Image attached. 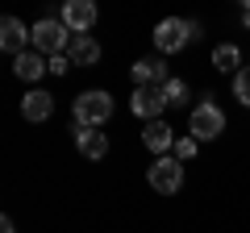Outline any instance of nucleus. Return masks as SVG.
Listing matches in <instances>:
<instances>
[{
  "label": "nucleus",
  "mask_w": 250,
  "mask_h": 233,
  "mask_svg": "<svg viewBox=\"0 0 250 233\" xmlns=\"http://www.w3.org/2000/svg\"><path fill=\"white\" fill-rule=\"evenodd\" d=\"M67 67H71L67 54H54V58H50V75H67Z\"/></svg>",
  "instance_id": "6ab92c4d"
},
{
  "label": "nucleus",
  "mask_w": 250,
  "mask_h": 233,
  "mask_svg": "<svg viewBox=\"0 0 250 233\" xmlns=\"http://www.w3.org/2000/svg\"><path fill=\"white\" fill-rule=\"evenodd\" d=\"M71 113H75V125H83V129H100L108 116H113V96H108L104 88L80 92V96H75V104H71Z\"/></svg>",
  "instance_id": "f257e3e1"
},
{
  "label": "nucleus",
  "mask_w": 250,
  "mask_h": 233,
  "mask_svg": "<svg viewBox=\"0 0 250 233\" xmlns=\"http://www.w3.org/2000/svg\"><path fill=\"white\" fill-rule=\"evenodd\" d=\"M75 146H80L83 158H104V154H108V137L100 134V129H83V125H75Z\"/></svg>",
  "instance_id": "4468645a"
},
{
  "label": "nucleus",
  "mask_w": 250,
  "mask_h": 233,
  "mask_svg": "<svg viewBox=\"0 0 250 233\" xmlns=\"http://www.w3.org/2000/svg\"><path fill=\"white\" fill-rule=\"evenodd\" d=\"M175 142H179V137L171 134L167 121H146V125H142V146L154 154V158H167V154L175 150Z\"/></svg>",
  "instance_id": "423d86ee"
},
{
  "label": "nucleus",
  "mask_w": 250,
  "mask_h": 233,
  "mask_svg": "<svg viewBox=\"0 0 250 233\" xmlns=\"http://www.w3.org/2000/svg\"><path fill=\"white\" fill-rule=\"evenodd\" d=\"M25 42L34 46V29H25L17 17H4V21H0V46H4L13 58H17V54H25Z\"/></svg>",
  "instance_id": "9d476101"
},
{
  "label": "nucleus",
  "mask_w": 250,
  "mask_h": 233,
  "mask_svg": "<svg viewBox=\"0 0 250 233\" xmlns=\"http://www.w3.org/2000/svg\"><path fill=\"white\" fill-rule=\"evenodd\" d=\"M200 38V25L196 21H184V17H167L154 25V46H159V54H179L188 42H196Z\"/></svg>",
  "instance_id": "f03ea898"
},
{
  "label": "nucleus",
  "mask_w": 250,
  "mask_h": 233,
  "mask_svg": "<svg viewBox=\"0 0 250 233\" xmlns=\"http://www.w3.org/2000/svg\"><path fill=\"white\" fill-rule=\"evenodd\" d=\"M129 75H134L138 88H167V79H171V71H167L163 58H138V63L129 67Z\"/></svg>",
  "instance_id": "6e6552de"
},
{
  "label": "nucleus",
  "mask_w": 250,
  "mask_h": 233,
  "mask_svg": "<svg viewBox=\"0 0 250 233\" xmlns=\"http://www.w3.org/2000/svg\"><path fill=\"white\" fill-rule=\"evenodd\" d=\"M67 58H71L75 67L100 63V42H96L92 34H75V38H71V50H67Z\"/></svg>",
  "instance_id": "ddd939ff"
},
{
  "label": "nucleus",
  "mask_w": 250,
  "mask_h": 233,
  "mask_svg": "<svg viewBox=\"0 0 250 233\" xmlns=\"http://www.w3.org/2000/svg\"><path fill=\"white\" fill-rule=\"evenodd\" d=\"M13 71H17V79L34 83V79H42V75L50 71V58H42L38 50H25V54H17V58H13Z\"/></svg>",
  "instance_id": "f8f14e48"
},
{
  "label": "nucleus",
  "mask_w": 250,
  "mask_h": 233,
  "mask_svg": "<svg viewBox=\"0 0 250 233\" xmlns=\"http://www.w3.org/2000/svg\"><path fill=\"white\" fill-rule=\"evenodd\" d=\"M0 233H17V229H13V221H9V216L0 221Z\"/></svg>",
  "instance_id": "412c9836"
},
{
  "label": "nucleus",
  "mask_w": 250,
  "mask_h": 233,
  "mask_svg": "<svg viewBox=\"0 0 250 233\" xmlns=\"http://www.w3.org/2000/svg\"><path fill=\"white\" fill-rule=\"evenodd\" d=\"M59 21L71 29V34H88V29L96 25V4H92V0H67Z\"/></svg>",
  "instance_id": "0eeeda50"
},
{
  "label": "nucleus",
  "mask_w": 250,
  "mask_h": 233,
  "mask_svg": "<svg viewBox=\"0 0 250 233\" xmlns=\"http://www.w3.org/2000/svg\"><path fill=\"white\" fill-rule=\"evenodd\" d=\"M146 183H150L154 192H163V196H175V192L184 188V162H179L175 154H167V158H154L150 171H146Z\"/></svg>",
  "instance_id": "39448f33"
},
{
  "label": "nucleus",
  "mask_w": 250,
  "mask_h": 233,
  "mask_svg": "<svg viewBox=\"0 0 250 233\" xmlns=\"http://www.w3.org/2000/svg\"><path fill=\"white\" fill-rule=\"evenodd\" d=\"M242 25L250 29V0H246V4H242Z\"/></svg>",
  "instance_id": "aec40b11"
},
{
  "label": "nucleus",
  "mask_w": 250,
  "mask_h": 233,
  "mask_svg": "<svg viewBox=\"0 0 250 233\" xmlns=\"http://www.w3.org/2000/svg\"><path fill=\"white\" fill-rule=\"evenodd\" d=\"M163 96H167V108H179V104H188V83L171 75V79H167V88H163Z\"/></svg>",
  "instance_id": "dca6fc26"
},
{
  "label": "nucleus",
  "mask_w": 250,
  "mask_h": 233,
  "mask_svg": "<svg viewBox=\"0 0 250 233\" xmlns=\"http://www.w3.org/2000/svg\"><path fill=\"white\" fill-rule=\"evenodd\" d=\"M213 67H217V71H233V75H238L242 71V50L233 42L217 46V50H213Z\"/></svg>",
  "instance_id": "2eb2a0df"
},
{
  "label": "nucleus",
  "mask_w": 250,
  "mask_h": 233,
  "mask_svg": "<svg viewBox=\"0 0 250 233\" xmlns=\"http://www.w3.org/2000/svg\"><path fill=\"white\" fill-rule=\"evenodd\" d=\"M188 129H192L196 142H213V137L225 134V113L213 104V100H200V104L188 113Z\"/></svg>",
  "instance_id": "20e7f679"
},
{
  "label": "nucleus",
  "mask_w": 250,
  "mask_h": 233,
  "mask_svg": "<svg viewBox=\"0 0 250 233\" xmlns=\"http://www.w3.org/2000/svg\"><path fill=\"white\" fill-rule=\"evenodd\" d=\"M129 108H134L142 121H159V113L167 108V96H163V88H134Z\"/></svg>",
  "instance_id": "1a4fd4ad"
},
{
  "label": "nucleus",
  "mask_w": 250,
  "mask_h": 233,
  "mask_svg": "<svg viewBox=\"0 0 250 233\" xmlns=\"http://www.w3.org/2000/svg\"><path fill=\"white\" fill-rule=\"evenodd\" d=\"M233 96H238L242 104L250 108V67H242V71L233 75Z\"/></svg>",
  "instance_id": "f3484780"
},
{
  "label": "nucleus",
  "mask_w": 250,
  "mask_h": 233,
  "mask_svg": "<svg viewBox=\"0 0 250 233\" xmlns=\"http://www.w3.org/2000/svg\"><path fill=\"white\" fill-rule=\"evenodd\" d=\"M71 29L62 25V21H54V17H42V21H34V50L38 54H62V50H71Z\"/></svg>",
  "instance_id": "7ed1b4c3"
},
{
  "label": "nucleus",
  "mask_w": 250,
  "mask_h": 233,
  "mask_svg": "<svg viewBox=\"0 0 250 233\" xmlns=\"http://www.w3.org/2000/svg\"><path fill=\"white\" fill-rule=\"evenodd\" d=\"M196 150H200V142H196V137H179L171 154H175L179 162H188V158H196Z\"/></svg>",
  "instance_id": "a211bd4d"
},
{
  "label": "nucleus",
  "mask_w": 250,
  "mask_h": 233,
  "mask_svg": "<svg viewBox=\"0 0 250 233\" xmlns=\"http://www.w3.org/2000/svg\"><path fill=\"white\" fill-rule=\"evenodd\" d=\"M50 113H54V96L50 92H42V88H34V92H25V100H21V116L25 121H50Z\"/></svg>",
  "instance_id": "9b49d317"
}]
</instances>
